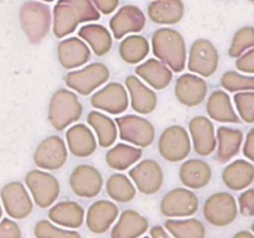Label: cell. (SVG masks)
<instances>
[{"instance_id":"3957f363","label":"cell","mask_w":254,"mask_h":238,"mask_svg":"<svg viewBox=\"0 0 254 238\" xmlns=\"http://www.w3.org/2000/svg\"><path fill=\"white\" fill-rule=\"evenodd\" d=\"M252 59L254 60V55L252 56ZM251 71H253V72H254V61H252V69H251Z\"/></svg>"},{"instance_id":"5b68a950","label":"cell","mask_w":254,"mask_h":238,"mask_svg":"<svg viewBox=\"0 0 254 238\" xmlns=\"http://www.w3.org/2000/svg\"><path fill=\"white\" fill-rule=\"evenodd\" d=\"M251 1H253V2H254V0H251Z\"/></svg>"},{"instance_id":"6da1fadb","label":"cell","mask_w":254,"mask_h":238,"mask_svg":"<svg viewBox=\"0 0 254 238\" xmlns=\"http://www.w3.org/2000/svg\"><path fill=\"white\" fill-rule=\"evenodd\" d=\"M243 198L247 200V205H246L245 212L247 213V215H254V190L246 193V195L243 196Z\"/></svg>"},{"instance_id":"7a4b0ae2","label":"cell","mask_w":254,"mask_h":238,"mask_svg":"<svg viewBox=\"0 0 254 238\" xmlns=\"http://www.w3.org/2000/svg\"><path fill=\"white\" fill-rule=\"evenodd\" d=\"M246 153L254 160V130L250 134V136H248V144L247 149H246Z\"/></svg>"},{"instance_id":"277c9868","label":"cell","mask_w":254,"mask_h":238,"mask_svg":"<svg viewBox=\"0 0 254 238\" xmlns=\"http://www.w3.org/2000/svg\"><path fill=\"white\" fill-rule=\"evenodd\" d=\"M253 231H254V223H253Z\"/></svg>"}]
</instances>
